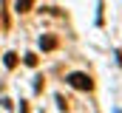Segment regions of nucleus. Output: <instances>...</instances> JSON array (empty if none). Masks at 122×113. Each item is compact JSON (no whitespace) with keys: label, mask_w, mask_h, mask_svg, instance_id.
I'll return each instance as SVG.
<instances>
[{"label":"nucleus","mask_w":122,"mask_h":113,"mask_svg":"<svg viewBox=\"0 0 122 113\" xmlns=\"http://www.w3.org/2000/svg\"><path fill=\"white\" fill-rule=\"evenodd\" d=\"M65 82L71 85V88H77V90H91V88H94V82H91L88 74H68Z\"/></svg>","instance_id":"nucleus-1"},{"label":"nucleus","mask_w":122,"mask_h":113,"mask_svg":"<svg viewBox=\"0 0 122 113\" xmlns=\"http://www.w3.org/2000/svg\"><path fill=\"white\" fill-rule=\"evenodd\" d=\"M40 48H43V51H51V48H57V37H51V34L40 37Z\"/></svg>","instance_id":"nucleus-2"},{"label":"nucleus","mask_w":122,"mask_h":113,"mask_svg":"<svg viewBox=\"0 0 122 113\" xmlns=\"http://www.w3.org/2000/svg\"><path fill=\"white\" fill-rule=\"evenodd\" d=\"M3 62H6V68H17V54H11V51H9Z\"/></svg>","instance_id":"nucleus-3"},{"label":"nucleus","mask_w":122,"mask_h":113,"mask_svg":"<svg viewBox=\"0 0 122 113\" xmlns=\"http://www.w3.org/2000/svg\"><path fill=\"white\" fill-rule=\"evenodd\" d=\"M29 9H31V0H17V11L20 14H26Z\"/></svg>","instance_id":"nucleus-4"},{"label":"nucleus","mask_w":122,"mask_h":113,"mask_svg":"<svg viewBox=\"0 0 122 113\" xmlns=\"http://www.w3.org/2000/svg\"><path fill=\"white\" fill-rule=\"evenodd\" d=\"M26 65L34 68V65H37V56H34V54H26Z\"/></svg>","instance_id":"nucleus-5"}]
</instances>
